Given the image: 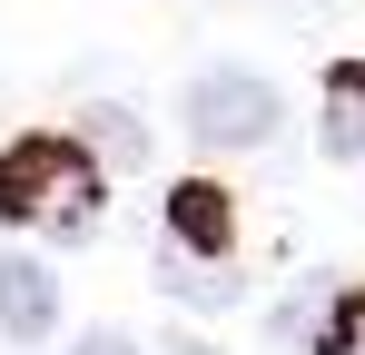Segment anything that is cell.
<instances>
[{"mask_svg":"<svg viewBox=\"0 0 365 355\" xmlns=\"http://www.w3.org/2000/svg\"><path fill=\"white\" fill-rule=\"evenodd\" d=\"M0 227H50L79 237L99 227V148L89 138H60V128H30L0 148Z\"/></svg>","mask_w":365,"mask_h":355,"instance_id":"cell-1","label":"cell"},{"mask_svg":"<svg viewBox=\"0 0 365 355\" xmlns=\"http://www.w3.org/2000/svg\"><path fill=\"white\" fill-rule=\"evenodd\" d=\"M178 118H187V138H197V148L237 158V148H267V138L287 128V99H277V79H267V69H197V79H187V99H178Z\"/></svg>","mask_w":365,"mask_h":355,"instance_id":"cell-2","label":"cell"},{"mask_svg":"<svg viewBox=\"0 0 365 355\" xmlns=\"http://www.w3.org/2000/svg\"><path fill=\"white\" fill-rule=\"evenodd\" d=\"M356 336H365V287H346V277L277 306V346H297V355H356Z\"/></svg>","mask_w":365,"mask_h":355,"instance_id":"cell-3","label":"cell"},{"mask_svg":"<svg viewBox=\"0 0 365 355\" xmlns=\"http://www.w3.org/2000/svg\"><path fill=\"white\" fill-rule=\"evenodd\" d=\"M168 247L178 257H237V197L217 187V178H187V187H168Z\"/></svg>","mask_w":365,"mask_h":355,"instance_id":"cell-4","label":"cell"},{"mask_svg":"<svg viewBox=\"0 0 365 355\" xmlns=\"http://www.w3.org/2000/svg\"><path fill=\"white\" fill-rule=\"evenodd\" d=\"M60 326V277L40 257H0V336L10 346H50Z\"/></svg>","mask_w":365,"mask_h":355,"instance_id":"cell-5","label":"cell"},{"mask_svg":"<svg viewBox=\"0 0 365 355\" xmlns=\"http://www.w3.org/2000/svg\"><path fill=\"white\" fill-rule=\"evenodd\" d=\"M316 138H326V158H365V59H336V69H326Z\"/></svg>","mask_w":365,"mask_h":355,"instance_id":"cell-6","label":"cell"},{"mask_svg":"<svg viewBox=\"0 0 365 355\" xmlns=\"http://www.w3.org/2000/svg\"><path fill=\"white\" fill-rule=\"evenodd\" d=\"M158 277H168V296H187V306H227V296H237V257L217 267V257H178V247H158Z\"/></svg>","mask_w":365,"mask_h":355,"instance_id":"cell-7","label":"cell"},{"mask_svg":"<svg viewBox=\"0 0 365 355\" xmlns=\"http://www.w3.org/2000/svg\"><path fill=\"white\" fill-rule=\"evenodd\" d=\"M79 128H89V148H99L109 168H138V158H148V128H138L128 109H89Z\"/></svg>","mask_w":365,"mask_h":355,"instance_id":"cell-8","label":"cell"},{"mask_svg":"<svg viewBox=\"0 0 365 355\" xmlns=\"http://www.w3.org/2000/svg\"><path fill=\"white\" fill-rule=\"evenodd\" d=\"M69 355H138V346H128V336H109V326H99V336H79V346H69Z\"/></svg>","mask_w":365,"mask_h":355,"instance_id":"cell-9","label":"cell"},{"mask_svg":"<svg viewBox=\"0 0 365 355\" xmlns=\"http://www.w3.org/2000/svg\"><path fill=\"white\" fill-rule=\"evenodd\" d=\"M168 355H217V346H197V336H178V346H168Z\"/></svg>","mask_w":365,"mask_h":355,"instance_id":"cell-10","label":"cell"}]
</instances>
